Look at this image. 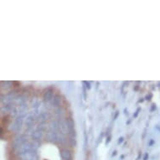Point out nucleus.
<instances>
[{"label":"nucleus","mask_w":160,"mask_h":160,"mask_svg":"<svg viewBox=\"0 0 160 160\" xmlns=\"http://www.w3.org/2000/svg\"><path fill=\"white\" fill-rule=\"evenodd\" d=\"M61 102V96H59V95H56V96H53L52 98V105H55V106H58L60 105V103Z\"/></svg>","instance_id":"nucleus-7"},{"label":"nucleus","mask_w":160,"mask_h":160,"mask_svg":"<svg viewBox=\"0 0 160 160\" xmlns=\"http://www.w3.org/2000/svg\"><path fill=\"white\" fill-rule=\"evenodd\" d=\"M57 137H58V135L56 134V133L53 131L48 133V134L46 135V139L50 142H55L57 140Z\"/></svg>","instance_id":"nucleus-4"},{"label":"nucleus","mask_w":160,"mask_h":160,"mask_svg":"<svg viewBox=\"0 0 160 160\" xmlns=\"http://www.w3.org/2000/svg\"><path fill=\"white\" fill-rule=\"evenodd\" d=\"M34 121H35V120H34V118H33V117L31 116H29V118L27 119V122H29V124H32L33 122H34Z\"/></svg>","instance_id":"nucleus-8"},{"label":"nucleus","mask_w":160,"mask_h":160,"mask_svg":"<svg viewBox=\"0 0 160 160\" xmlns=\"http://www.w3.org/2000/svg\"><path fill=\"white\" fill-rule=\"evenodd\" d=\"M33 138L35 140V141H40V140L42 138V131H40V130H36V131L33 134Z\"/></svg>","instance_id":"nucleus-6"},{"label":"nucleus","mask_w":160,"mask_h":160,"mask_svg":"<svg viewBox=\"0 0 160 160\" xmlns=\"http://www.w3.org/2000/svg\"><path fill=\"white\" fill-rule=\"evenodd\" d=\"M61 156L63 160H72V154L67 149H61Z\"/></svg>","instance_id":"nucleus-3"},{"label":"nucleus","mask_w":160,"mask_h":160,"mask_svg":"<svg viewBox=\"0 0 160 160\" xmlns=\"http://www.w3.org/2000/svg\"><path fill=\"white\" fill-rule=\"evenodd\" d=\"M53 96H54V93L52 91H47L43 95V98L45 102H49L50 100H52Z\"/></svg>","instance_id":"nucleus-5"},{"label":"nucleus","mask_w":160,"mask_h":160,"mask_svg":"<svg viewBox=\"0 0 160 160\" xmlns=\"http://www.w3.org/2000/svg\"><path fill=\"white\" fill-rule=\"evenodd\" d=\"M62 125H63V127L66 128V129L71 131L75 128V122L71 118H67V119L65 120V122L62 123Z\"/></svg>","instance_id":"nucleus-2"},{"label":"nucleus","mask_w":160,"mask_h":160,"mask_svg":"<svg viewBox=\"0 0 160 160\" xmlns=\"http://www.w3.org/2000/svg\"><path fill=\"white\" fill-rule=\"evenodd\" d=\"M29 152H32V146L30 143H23L19 149V155L27 154Z\"/></svg>","instance_id":"nucleus-1"}]
</instances>
